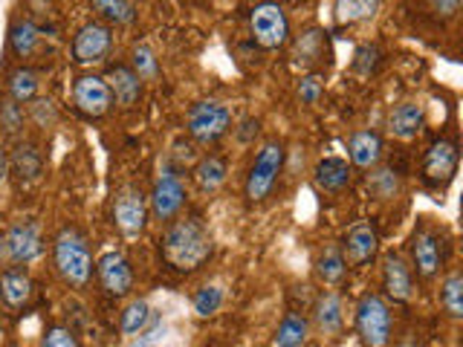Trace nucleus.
<instances>
[{
  "mask_svg": "<svg viewBox=\"0 0 463 347\" xmlns=\"http://www.w3.org/2000/svg\"><path fill=\"white\" fill-rule=\"evenodd\" d=\"M376 67H380V47L376 43H359L354 52V70L359 76H373Z\"/></svg>",
  "mask_w": 463,
  "mask_h": 347,
  "instance_id": "e433bc0d",
  "label": "nucleus"
},
{
  "mask_svg": "<svg viewBox=\"0 0 463 347\" xmlns=\"http://www.w3.org/2000/svg\"><path fill=\"white\" fill-rule=\"evenodd\" d=\"M192 177H194V183H197L200 192L212 194V192H217V188H221V185L226 183V177H229V165H226V159H223V156L209 154V156L197 159V165H194V171H192Z\"/></svg>",
  "mask_w": 463,
  "mask_h": 347,
  "instance_id": "b1692460",
  "label": "nucleus"
},
{
  "mask_svg": "<svg viewBox=\"0 0 463 347\" xmlns=\"http://www.w3.org/2000/svg\"><path fill=\"white\" fill-rule=\"evenodd\" d=\"M159 249H163L168 267H174L177 272H194L212 258L214 240H212L209 226L203 223L200 217L188 214L168 223Z\"/></svg>",
  "mask_w": 463,
  "mask_h": 347,
  "instance_id": "f257e3e1",
  "label": "nucleus"
},
{
  "mask_svg": "<svg viewBox=\"0 0 463 347\" xmlns=\"http://www.w3.org/2000/svg\"><path fill=\"white\" fill-rule=\"evenodd\" d=\"M72 105L84 113L87 119H99L113 108V96L105 76H96V72H84L76 81H72Z\"/></svg>",
  "mask_w": 463,
  "mask_h": 347,
  "instance_id": "f8f14e48",
  "label": "nucleus"
},
{
  "mask_svg": "<svg viewBox=\"0 0 463 347\" xmlns=\"http://www.w3.org/2000/svg\"><path fill=\"white\" fill-rule=\"evenodd\" d=\"M440 264H443V255H440L438 238H434L429 229H417L411 235V267L417 269L420 278L431 281L434 275L440 272Z\"/></svg>",
  "mask_w": 463,
  "mask_h": 347,
  "instance_id": "dca6fc26",
  "label": "nucleus"
},
{
  "mask_svg": "<svg viewBox=\"0 0 463 347\" xmlns=\"http://www.w3.org/2000/svg\"><path fill=\"white\" fill-rule=\"evenodd\" d=\"M41 171H43V156L38 151V145L26 142V139L14 142V148L9 154V174H14V180H18L21 185L38 183Z\"/></svg>",
  "mask_w": 463,
  "mask_h": 347,
  "instance_id": "6ab92c4d",
  "label": "nucleus"
},
{
  "mask_svg": "<svg viewBox=\"0 0 463 347\" xmlns=\"http://www.w3.org/2000/svg\"><path fill=\"white\" fill-rule=\"evenodd\" d=\"M339 249L347 267H368L380 252V231L373 229V223L359 220L345 231Z\"/></svg>",
  "mask_w": 463,
  "mask_h": 347,
  "instance_id": "ddd939ff",
  "label": "nucleus"
},
{
  "mask_svg": "<svg viewBox=\"0 0 463 347\" xmlns=\"http://www.w3.org/2000/svg\"><path fill=\"white\" fill-rule=\"evenodd\" d=\"M221 307H223V289L221 286L209 284V286H200L197 293H194V313L200 318L214 315Z\"/></svg>",
  "mask_w": 463,
  "mask_h": 347,
  "instance_id": "c9c22d12",
  "label": "nucleus"
},
{
  "mask_svg": "<svg viewBox=\"0 0 463 347\" xmlns=\"http://www.w3.org/2000/svg\"><path fill=\"white\" fill-rule=\"evenodd\" d=\"M130 70L137 72L139 81H154L159 76V61H156V52L148 47V43H134L130 50Z\"/></svg>",
  "mask_w": 463,
  "mask_h": 347,
  "instance_id": "473e14b6",
  "label": "nucleus"
},
{
  "mask_svg": "<svg viewBox=\"0 0 463 347\" xmlns=\"http://www.w3.org/2000/svg\"><path fill=\"white\" fill-rule=\"evenodd\" d=\"M458 163H460V151H458V142L455 139H438L429 145V151L423 154V183L429 188H443L455 180L458 174Z\"/></svg>",
  "mask_w": 463,
  "mask_h": 347,
  "instance_id": "9d476101",
  "label": "nucleus"
},
{
  "mask_svg": "<svg viewBox=\"0 0 463 347\" xmlns=\"http://www.w3.org/2000/svg\"><path fill=\"white\" fill-rule=\"evenodd\" d=\"M174 156H177L180 163H185V165H188V163H194V156H197V154H194V142H192V139H188V142H185V139L174 142Z\"/></svg>",
  "mask_w": 463,
  "mask_h": 347,
  "instance_id": "37998d69",
  "label": "nucleus"
},
{
  "mask_svg": "<svg viewBox=\"0 0 463 347\" xmlns=\"http://www.w3.org/2000/svg\"><path fill=\"white\" fill-rule=\"evenodd\" d=\"M41 252H43V240H41L38 223L9 226L4 235H0V267H6V269L33 264L35 258H41Z\"/></svg>",
  "mask_w": 463,
  "mask_h": 347,
  "instance_id": "423d86ee",
  "label": "nucleus"
},
{
  "mask_svg": "<svg viewBox=\"0 0 463 347\" xmlns=\"http://www.w3.org/2000/svg\"><path fill=\"white\" fill-rule=\"evenodd\" d=\"M322 90H325V79L318 76V72H307V76H301L298 98L304 101V105H316V101L322 98Z\"/></svg>",
  "mask_w": 463,
  "mask_h": 347,
  "instance_id": "58836bf2",
  "label": "nucleus"
},
{
  "mask_svg": "<svg viewBox=\"0 0 463 347\" xmlns=\"http://www.w3.org/2000/svg\"><path fill=\"white\" fill-rule=\"evenodd\" d=\"M148 197L139 185H122L113 197V223L125 238H137L148 226Z\"/></svg>",
  "mask_w": 463,
  "mask_h": 347,
  "instance_id": "6e6552de",
  "label": "nucleus"
},
{
  "mask_svg": "<svg viewBox=\"0 0 463 347\" xmlns=\"http://www.w3.org/2000/svg\"><path fill=\"white\" fill-rule=\"evenodd\" d=\"M96 275L99 284L108 295L113 298H125L130 289H134V269H130L128 258L119 252H105L96 260Z\"/></svg>",
  "mask_w": 463,
  "mask_h": 347,
  "instance_id": "4468645a",
  "label": "nucleus"
},
{
  "mask_svg": "<svg viewBox=\"0 0 463 347\" xmlns=\"http://www.w3.org/2000/svg\"><path fill=\"white\" fill-rule=\"evenodd\" d=\"M9 47L18 58H33L41 47V29L29 18H14L9 26Z\"/></svg>",
  "mask_w": 463,
  "mask_h": 347,
  "instance_id": "393cba45",
  "label": "nucleus"
},
{
  "mask_svg": "<svg viewBox=\"0 0 463 347\" xmlns=\"http://www.w3.org/2000/svg\"><path fill=\"white\" fill-rule=\"evenodd\" d=\"M52 264L70 286H87L93 278V255L76 229H61L52 243Z\"/></svg>",
  "mask_w": 463,
  "mask_h": 347,
  "instance_id": "f03ea898",
  "label": "nucleus"
},
{
  "mask_svg": "<svg viewBox=\"0 0 463 347\" xmlns=\"http://www.w3.org/2000/svg\"><path fill=\"white\" fill-rule=\"evenodd\" d=\"M313 322L318 327L322 336H339L342 327H345V307H342V298L336 293H322L316 298V307H313Z\"/></svg>",
  "mask_w": 463,
  "mask_h": 347,
  "instance_id": "5701e85b",
  "label": "nucleus"
},
{
  "mask_svg": "<svg viewBox=\"0 0 463 347\" xmlns=\"http://www.w3.org/2000/svg\"><path fill=\"white\" fill-rule=\"evenodd\" d=\"M307 336H310V322H307V318L296 315V313H287L281 318L279 330H275L272 344L275 347H304V344H307Z\"/></svg>",
  "mask_w": 463,
  "mask_h": 347,
  "instance_id": "cd10ccee",
  "label": "nucleus"
},
{
  "mask_svg": "<svg viewBox=\"0 0 463 347\" xmlns=\"http://www.w3.org/2000/svg\"><path fill=\"white\" fill-rule=\"evenodd\" d=\"M298 61H316V58L325 55V35L318 29H307L298 41Z\"/></svg>",
  "mask_w": 463,
  "mask_h": 347,
  "instance_id": "4c0bfd02",
  "label": "nucleus"
},
{
  "mask_svg": "<svg viewBox=\"0 0 463 347\" xmlns=\"http://www.w3.org/2000/svg\"><path fill=\"white\" fill-rule=\"evenodd\" d=\"M380 12V4L376 0H339L336 4V21L339 23H359L368 21Z\"/></svg>",
  "mask_w": 463,
  "mask_h": 347,
  "instance_id": "f704fd0d",
  "label": "nucleus"
},
{
  "mask_svg": "<svg viewBox=\"0 0 463 347\" xmlns=\"http://www.w3.org/2000/svg\"><path fill=\"white\" fill-rule=\"evenodd\" d=\"M356 333L365 347H388L391 310L380 293H365L356 304Z\"/></svg>",
  "mask_w": 463,
  "mask_h": 347,
  "instance_id": "39448f33",
  "label": "nucleus"
},
{
  "mask_svg": "<svg viewBox=\"0 0 463 347\" xmlns=\"http://www.w3.org/2000/svg\"><path fill=\"white\" fill-rule=\"evenodd\" d=\"M29 298H33V278H29V272L24 267L0 272V301L9 310H24Z\"/></svg>",
  "mask_w": 463,
  "mask_h": 347,
  "instance_id": "4be33fe9",
  "label": "nucleus"
},
{
  "mask_svg": "<svg viewBox=\"0 0 463 347\" xmlns=\"http://www.w3.org/2000/svg\"><path fill=\"white\" fill-rule=\"evenodd\" d=\"M24 125H26L24 105H18V101H12L9 96L0 98V130H4V136L18 139V136L24 134Z\"/></svg>",
  "mask_w": 463,
  "mask_h": 347,
  "instance_id": "72a5a7b5",
  "label": "nucleus"
},
{
  "mask_svg": "<svg viewBox=\"0 0 463 347\" xmlns=\"http://www.w3.org/2000/svg\"><path fill=\"white\" fill-rule=\"evenodd\" d=\"M105 81L110 87L113 101L119 108H125V110H130L142 98V81H139V76L128 64H110Z\"/></svg>",
  "mask_w": 463,
  "mask_h": 347,
  "instance_id": "412c9836",
  "label": "nucleus"
},
{
  "mask_svg": "<svg viewBox=\"0 0 463 347\" xmlns=\"http://www.w3.org/2000/svg\"><path fill=\"white\" fill-rule=\"evenodd\" d=\"M316 275L325 286H336L345 281L347 264H345L339 246H325V249L316 255Z\"/></svg>",
  "mask_w": 463,
  "mask_h": 347,
  "instance_id": "bb28decb",
  "label": "nucleus"
},
{
  "mask_svg": "<svg viewBox=\"0 0 463 347\" xmlns=\"http://www.w3.org/2000/svg\"><path fill=\"white\" fill-rule=\"evenodd\" d=\"M93 9L99 12V18L116 26H125L137 18V4H128V0H96Z\"/></svg>",
  "mask_w": 463,
  "mask_h": 347,
  "instance_id": "7c9ffc66",
  "label": "nucleus"
},
{
  "mask_svg": "<svg viewBox=\"0 0 463 347\" xmlns=\"http://www.w3.org/2000/svg\"><path fill=\"white\" fill-rule=\"evenodd\" d=\"M185 206V185L183 177L174 168H163V174L154 183V192L148 197V209L156 220H174Z\"/></svg>",
  "mask_w": 463,
  "mask_h": 347,
  "instance_id": "9b49d317",
  "label": "nucleus"
},
{
  "mask_svg": "<svg viewBox=\"0 0 463 347\" xmlns=\"http://www.w3.org/2000/svg\"><path fill=\"white\" fill-rule=\"evenodd\" d=\"M185 130L192 142H217L223 139L229 130H232V110L226 101L221 98H203L197 105H192L185 116Z\"/></svg>",
  "mask_w": 463,
  "mask_h": 347,
  "instance_id": "20e7f679",
  "label": "nucleus"
},
{
  "mask_svg": "<svg viewBox=\"0 0 463 347\" xmlns=\"http://www.w3.org/2000/svg\"><path fill=\"white\" fill-rule=\"evenodd\" d=\"M351 180H354V168L342 156H325V159H318L313 168V183L318 192H325V194L345 192V188L351 185Z\"/></svg>",
  "mask_w": 463,
  "mask_h": 347,
  "instance_id": "a211bd4d",
  "label": "nucleus"
},
{
  "mask_svg": "<svg viewBox=\"0 0 463 347\" xmlns=\"http://www.w3.org/2000/svg\"><path fill=\"white\" fill-rule=\"evenodd\" d=\"M29 116H33V122L41 125V127H47L52 119H55V108H52V101L50 98H35L33 105H29Z\"/></svg>",
  "mask_w": 463,
  "mask_h": 347,
  "instance_id": "a19ab883",
  "label": "nucleus"
},
{
  "mask_svg": "<svg viewBox=\"0 0 463 347\" xmlns=\"http://www.w3.org/2000/svg\"><path fill=\"white\" fill-rule=\"evenodd\" d=\"M110 50H113L110 26H105L101 21H90L79 29L76 38H72V64H79V67L105 64Z\"/></svg>",
  "mask_w": 463,
  "mask_h": 347,
  "instance_id": "1a4fd4ad",
  "label": "nucleus"
},
{
  "mask_svg": "<svg viewBox=\"0 0 463 347\" xmlns=\"http://www.w3.org/2000/svg\"><path fill=\"white\" fill-rule=\"evenodd\" d=\"M250 33L260 50H281L289 43V18L279 4H258L250 12Z\"/></svg>",
  "mask_w": 463,
  "mask_h": 347,
  "instance_id": "0eeeda50",
  "label": "nucleus"
},
{
  "mask_svg": "<svg viewBox=\"0 0 463 347\" xmlns=\"http://www.w3.org/2000/svg\"><path fill=\"white\" fill-rule=\"evenodd\" d=\"M426 127V108L420 101H400V105L388 113V134L400 142L417 139L420 130Z\"/></svg>",
  "mask_w": 463,
  "mask_h": 347,
  "instance_id": "f3484780",
  "label": "nucleus"
},
{
  "mask_svg": "<svg viewBox=\"0 0 463 347\" xmlns=\"http://www.w3.org/2000/svg\"><path fill=\"white\" fill-rule=\"evenodd\" d=\"M347 159H351V165L356 168L373 171L383 159V136L371 127L356 130V134H351V139H347Z\"/></svg>",
  "mask_w": 463,
  "mask_h": 347,
  "instance_id": "aec40b11",
  "label": "nucleus"
},
{
  "mask_svg": "<svg viewBox=\"0 0 463 347\" xmlns=\"http://www.w3.org/2000/svg\"><path fill=\"white\" fill-rule=\"evenodd\" d=\"M235 134H238V139H241L243 145H250V142H255V136L260 134V122H258V119H243Z\"/></svg>",
  "mask_w": 463,
  "mask_h": 347,
  "instance_id": "79ce46f5",
  "label": "nucleus"
},
{
  "mask_svg": "<svg viewBox=\"0 0 463 347\" xmlns=\"http://www.w3.org/2000/svg\"><path fill=\"white\" fill-rule=\"evenodd\" d=\"M9 177V154H6V148L0 145V183H4Z\"/></svg>",
  "mask_w": 463,
  "mask_h": 347,
  "instance_id": "c03bdc74",
  "label": "nucleus"
},
{
  "mask_svg": "<svg viewBox=\"0 0 463 347\" xmlns=\"http://www.w3.org/2000/svg\"><path fill=\"white\" fill-rule=\"evenodd\" d=\"M284 142L281 139H267L264 145L258 148L250 174H246V185H243V194L250 202H260L267 200L269 192L279 183V174L284 171Z\"/></svg>",
  "mask_w": 463,
  "mask_h": 347,
  "instance_id": "7ed1b4c3",
  "label": "nucleus"
},
{
  "mask_svg": "<svg viewBox=\"0 0 463 347\" xmlns=\"http://www.w3.org/2000/svg\"><path fill=\"white\" fill-rule=\"evenodd\" d=\"M383 289L388 301L409 304L414 298V275L411 267L405 264V258L397 252L383 255Z\"/></svg>",
  "mask_w": 463,
  "mask_h": 347,
  "instance_id": "2eb2a0df",
  "label": "nucleus"
},
{
  "mask_svg": "<svg viewBox=\"0 0 463 347\" xmlns=\"http://www.w3.org/2000/svg\"><path fill=\"white\" fill-rule=\"evenodd\" d=\"M368 188H371L373 197L394 200L402 192V180L394 168H376L373 174H368Z\"/></svg>",
  "mask_w": 463,
  "mask_h": 347,
  "instance_id": "2f4dec72",
  "label": "nucleus"
},
{
  "mask_svg": "<svg viewBox=\"0 0 463 347\" xmlns=\"http://www.w3.org/2000/svg\"><path fill=\"white\" fill-rule=\"evenodd\" d=\"M6 96L12 101H18V105H33L38 98V90H41V79L35 70L29 67H18L9 72V81H6Z\"/></svg>",
  "mask_w": 463,
  "mask_h": 347,
  "instance_id": "a878e982",
  "label": "nucleus"
},
{
  "mask_svg": "<svg viewBox=\"0 0 463 347\" xmlns=\"http://www.w3.org/2000/svg\"><path fill=\"white\" fill-rule=\"evenodd\" d=\"M440 307L449 318H463V275L449 272L440 284Z\"/></svg>",
  "mask_w": 463,
  "mask_h": 347,
  "instance_id": "c756f323",
  "label": "nucleus"
},
{
  "mask_svg": "<svg viewBox=\"0 0 463 347\" xmlns=\"http://www.w3.org/2000/svg\"><path fill=\"white\" fill-rule=\"evenodd\" d=\"M151 318H154L151 304L145 301V298H134V301H130L128 307L122 310V318H119V330H122V336H128V339L142 336V333L148 330Z\"/></svg>",
  "mask_w": 463,
  "mask_h": 347,
  "instance_id": "c85d7f7f",
  "label": "nucleus"
},
{
  "mask_svg": "<svg viewBox=\"0 0 463 347\" xmlns=\"http://www.w3.org/2000/svg\"><path fill=\"white\" fill-rule=\"evenodd\" d=\"M41 347H81V344H79V339L72 336L67 327H52V330L43 333Z\"/></svg>",
  "mask_w": 463,
  "mask_h": 347,
  "instance_id": "ea45409f",
  "label": "nucleus"
}]
</instances>
